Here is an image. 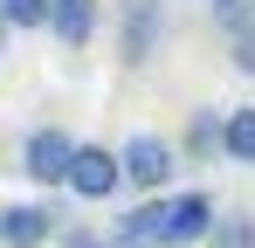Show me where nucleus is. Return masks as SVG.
<instances>
[{
  "label": "nucleus",
  "mask_w": 255,
  "mask_h": 248,
  "mask_svg": "<svg viewBox=\"0 0 255 248\" xmlns=\"http://www.w3.org/2000/svg\"><path fill=\"white\" fill-rule=\"evenodd\" d=\"M214 214H221V207H214L207 193H172V200H166V228H159V248H193V242H207Z\"/></svg>",
  "instance_id": "423d86ee"
},
{
  "label": "nucleus",
  "mask_w": 255,
  "mask_h": 248,
  "mask_svg": "<svg viewBox=\"0 0 255 248\" xmlns=\"http://www.w3.org/2000/svg\"><path fill=\"white\" fill-rule=\"evenodd\" d=\"M104 248H138V242H118V235H104Z\"/></svg>",
  "instance_id": "f3484780"
},
{
  "label": "nucleus",
  "mask_w": 255,
  "mask_h": 248,
  "mask_svg": "<svg viewBox=\"0 0 255 248\" xmlns=\"http://www.w3.org/2000/svg\"><path fill=\"white\" fill-rule=\"evenodd\" d=\"M118 172H125V186H138V193H166L172 172H179V145L159 138V131H131L125 145H118Z\"/></svg>",
  "instance_id": "f257e3e1"
},
{
  "label": "nucleus",
  "mask_w": 255,
  "mask_h": 248,
  "mask_svg": "<svg viewBox=\"0 0 255 248\" xmlns=\"http://www.w3.org/2000/svg\"><path fill=\"white\" fill-rule=\"evenodd\" d=\"M55 228H62L55 200H14V207H0V248H48Z\"/></svg>",
  "instance_id": "39448f33"
},
{
  "label": "nucleus",
  "mask_w": 255,
  "mask_h": 248,
  "mask_svg": "<svg viewBox=\"0 0 255 248\" xmlns=\"http://www.w3.org/2000/svg\"><path fill=\"white\" fill-rule=\"evenodd\" d=\"M166 48V0H118V62L145 69Z\"/></svg>",
  "instance_id": "f03ea898"
},
{
  "label": "nucleus",
  "mask_w": 255,
  "mask_h": 248,
  "mask_svg": "<svg viewBox=\"0 0 255 248\" xmlns=\"http://www.w3.org/2000/svg\"><path fill=\"white\" fill-rule=\"evenodd\" d=\"M69 152H76V138H69L62 124H35V131L21 138V172H28L35 186H62Z\"/></svg>",
  "instance_id": "20e7f679"
},
{
  "label": "nucleus",
  "mask_w": 255,
  "mask_h": 248,
  "mask_svg": "<svg viewBox=\"0 0 255 248\" xmlns=\"http://www.w3.org/2000/svg\"><path fill=\"white\" fill-rule=\"evenodd\" d=\"M179 159H193V165H214V159H221V111H214V104H193V111H186Z\"/></svg>",
  "instance_id": "6e6552de"
},
{
  "label": "nucleus",
  "mask_w": 255,
  "mask_h": 248,
  "mask_svg": "<svg viewBox=\"0 0 255 248\" xmlns=\"http://www.w3.org/2000/svg\"><path fill=\"white\" fill-rule=\"evenodd\" d=\"M228 62H235V76H255V21L228 35Z\"/></svg>",
  "instance_id": "ddd939ff"
},
{
  "label": "nucleus",
  "mask_w": 255,
  "mask_h": 248,
  "mask_svg": "<svg viewBox=\"0 0 255 248\" xmlns=\"http://www.w3.org/2000/svg\"><path fill=\"white\" fill-rule=\"evenodd\" d=\"M221 159L228 165H255V104L221 111Z\"/></svg>",
  "instance_id": "9d476101"
},
{
  "label": "nucleus",
  "mask_w": 255,
  "mask_h": 248,
  "mask_svg": "<svg viewBox=\"0 0 255 248\" xmlns=\"http://www.w3.org/2000/svg\"><path fill=\"white\" fill-rule=\"evenodd\" d=\"M207 248H255V221H249V214H214Z\"/></svg>",
  "instance_id": "9b49d317"
},
{
  "label": "nucleus",
  "mask_w": 255,
  "mask_h": 248,
  "mask_svg": "<svg viewBox=\"0 0 255 248\" xmlns=\"http://www.w3.org/2000/svg\"><path fill=\"white\" fill-rule=\"evenodd\" d=\"M0 14H7V28H14V35L48 28V0H0Z\"/></svg>",
  "instance_id": "f8f14e48"
},
{
  "label": "nucleus",
  "mask_w": 255,
  "mask_h": 248,
  "mask_svg": "<svg viewBox=\"0 0 255 248\" xmlns=\"http://www.w3.org/2000/svg\"><path fill=\"white\" fill-rule=\"evenodd\" d=\"M207 7H228V0H207Z\"/></svg>",
  "instance_id": "a211bd4d"
},
{
  "label": "nucleus",
  "mask_w": 255,
  "mask_h": 248,
  "mask_svg": "<svg viewBox=\"0 0 255 248\" xmlns=\"http://www.w3.org/2000/svg\"><path fill=\"white\" fill-rule=\"evenodd\" d=\"M62 186H69L76 200H111V193L125 186L118 152H111V145H76V152H69V172H62Z\"/></svg>",
  "instance_id": "7ed1b4c3"
},
{
  "label": "nucleus",
  "mask_w": 255,
  "mask_h": 248,
  "mask_svg": "<svg viewBox=\"0 0 255 248\" xmlns=\"http://www.w3.org/2000/svg\"><path fill=\"white\" fill-rule=\"evenodd\" d=\"M104 28V0H48V35L62 41L69 55H83Z\"/></svg>",
  "instance_id": "0eeeda50"
},
{
  "label": "nucleus",
  "mask_w": 255,
  "mask_h": 248,
  "mask_svg": "<svg viewBox=\"0 0 255 248\" xmlns=\"http://www.w3.org/2000/svg\"><path fill=\"white\" fill-rule=\"evenodd\" d=\"M7 41H14V28H7V14H0V55H7Z\"/></svg>",
  "instance_id": "dca6fc26"
},
{
  "label": "nucleus",
  "mask_w": 255,
  "mask_h": 248,
  "mask_svg": "<svg viewBox=\"0 0 255 248\" xmlns=\"http://www.w3.org/2000/svg\"><path fill=\"white\" fill-rule=\"evenodd\" d=\"M55 248H104V235H97L90 221H62V228H55Z\"/></svg>",
  "instance_id": "4468645a"
},
{
  "label": "nucleus",
  "mask_w": 255,
  "mask_h": 248,
  "mask_svg": "<svg viewBox=\"0 0 255 248\" xmlns=\"http://www.w3.org/2000/svg\"><path fill=\"white\" fill-rule=\"evenodd\" d=\"M214 21H221V35L249 28V21H255V0H228V7H214Z\"/></svg>",
  "instance_id": "2eb2a0df"
},
{
  "label": "nucleus",
  "mask_w": 255,
  "mask_h": 248,
  "mask_svg": "<svg viewBox=\"0 0 255 248\" xmlns=\"http://www.w3.org/2000/svg\"><path fill=\"white\" fill-rule=\"evenodd\" d=\"M159 228H166V193H138V207H131L111 235H118V242H138V248H159Z\"/></svg>",
  "instance_id": "1a4fd4ad"
}]
</instances>
